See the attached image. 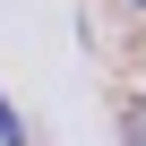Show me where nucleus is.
Returning a JSON list of instances; mask_svg holds the SVG:
<instances>
[{
	"instance_id": "f257e3e1",
	"label": "nucleus",
	"mask_w": 146,
	"mask_h": 146,
	"mask_svg": "<svg viewBox=\"0 0 146 146\" xmlns=\"http://www.w3.org/2000/svg\"><path fill=\"white\" fill-rule=\"evenodd\" d=\"M0 146H26V120H17V103L0 95Z\"/></svg>"
},
{
	"instance_id": "f03ea898",
	"label": "nucleus",
	"mask_w": 146,
	"mask_h": 146,
	"mask_svg": "<svg viewBox=\"0 0 146 146\" xmlns=\"http://www.w3.org/2000/svg\"><path fill=\"white\" fill-rule=\"evenodd\" d=\"M120 146H146V112H137V120H129V129H120Z\"/></svg>"
},
{
	"instance_id": "7ed1b4c3",
	"label": "nucleus",
	"mask_w": 146,
	"mask_h": 146,
	"mask_svg": "<svg viewBox=\"0 0 146 146\" xmlns=\"http://www.w3.org/2000/svg\"><path fill=\"white\" fill-rule=\"evenodd\" d=\"M137 9H146V0H137Z\"/></svg>"
}]
</instances>
